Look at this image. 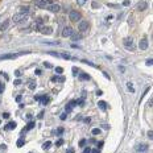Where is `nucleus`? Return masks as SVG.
<instances>
[{
    "mask_svg": "<svg viewBox=\"0 0 153 153\" xmlns=\"http://www.w3.org/2000/svg\"><path fill=\"white\" fill-rule=\"evenodd\" d=\"M27 17H28V13H21V12H20V13H16L13 16V23H16V24L21 23V21H24Z\"/></svg>",
    "mask_w": 153,
    "mask_h": 153,
    "instance_id": "nucleus-2",
    "label": "nucleus"
},
{
    "mask_svg": "<svg viewBox=\"0 0 153 153\" xmlns=\"http://www.w3.org/2000/svg\"><path fill=\"white\" fill-rule=\"evenodd\" d=\"M148 137H149V139H152V137H153V133H152V131H149V132H148Z\"/></svg>",
    "mask_w": 153,
    "mask_h": 153,
    "instance_id": "nucleus-44",
    "label": "nucleus"
},
{
    "mask_svg": "<svg viewBox=\"0 0 153 153\" xmlns=\"http://www.w3.org/2000/svg\"><path fill=\"white\" fill-rule=\"evenodd\" d=\"M8 27H9V20H5V21H3V23H1V25H0V30H1V32H5V30L8 29Z\"/></svg>",
    "mask_w": 153,
    "mask_h": 153,
    "instance_id": "nucleus-8",
    "label": "nucleus"
},
{
    "mask_svg": "<svg viewBox=\"0 0 153 153\" xmlns=\"http://www.w3.org/2000/svg\"><path fill=\"white\" fill-rule=\"evenodd\" d=\"M79 73V70L76 69V67H73V74H78Z\"/></svg>",
    "mask_w": 153,
    "mask_h": 153,
    "instance_id": "nucleus-36",
    "label": "nucleus"
},
{
    "mask_svg": "<svg viewBox=\"0 0 153 153\" xmlns=\"http://www.w3.org/2000/svg\"><path fill=\"white\" fill-rule=\"evenodd\" d=\"M0 148H1L3 150H5V149H7V145H5V144H1V145H0Z\"/></svg>",
    "mask_w": 153,
    "mask_h": 153,
    "instance_id": "nucleus-40",
    "label": "nucleus"
},
{
    "mask_svg": "<svg viewBox=\"0 0 153 153\" xmlns=\"http://www.w3.org/2000/svg\"><path fill=\"white\" fill-rule=\"evenodd\" d=\"M50 146H52V143H50V141H46V143H44V145H42V149H49Z\"/></svg>",
    "mask_w": 153,
    "mask_h": 153,
    "instance_id": "nucleus-24",
    "label": "nucleus"
},
{
    "mask_svg": "<svg viewBox=\"0 0 153 153\" xmlns=\"http://www.w3.org/2000/svg\"><path fill=\"white\" fill-rule=\"evenodd\" d=\"M62 132H63L62 128H58V129H57V133H58V135H60V133H62Z\"/></svg>",
    "mask_w": 153,
    "mask_h": 153,
    "instance_id": "nucleus-47",
    "label": "nucleus"
},
{
    "mask_svg": "<svg viewBox=\"0 0 153 153\" xmlns=\"http://www.w3.org/2000/svg\"><path fill=\"white\" fill-rule=\"evenodd\" d=\"M62 144H63V140H62V139H60V140H57L56 145H57V146H61V145H62Z\"/></svg>",
    "mask_w": 153,
    "mask_h": 153,
    "instance_id": "nucleus-27",
    "label": "nucleus"
},
{
    "mask_svg": "<svg viewBox=\"0 0 153 153\" xmlns=\"http://www.w3.org/2000/svg\"><path fill=\"white\" fill-rule=\"evenodd\" d=\"M89 27H90V24H89V21H82V23L79 24V27H78V29H79V32H85V30L89 29Z\"/></svg>",
    "mask_w": 153,
    "mask_h": 153,
    "instance_id": "nucleus-7",
    "label": "nucleus"
},
{
    "mask_svg": "<svg viewBox=\"0 0 153 153\" xmlns=\"http://www.w3.org/2000/svg\"><path fill=\"white\" fill-rule=\"evenodd\" d=\"M98 148H103V141H99L98 143Z\"/></svg>",
    "mask_w": 153,
    "mask_h": 153,
    "instance_id": "nucleus-41",
    "label": "nucleus"
},
{
    "mask_svg": "<svg viewBox=\"0 0 153 153\" xmlns=\"http://www.w3.org/2000/svg\"><path fill=\"white\" fill-rule=\"evenodd\" d=\"M123 45L128 50H133V48H135L133 46V38L132 37H125V38L123 40Z\"/></svg>",
    "mask_w": 153,
    "mask_h": 153,
    "instance_id": "nucleus-1",
    "label": "nucleus"
},
{
    "mask_svg": "<svg viewBox=\"0 0 153 153\" xmlns=\"http://www.w3.org/2000/svg\"><path fill=\"white\" fill-rule=\"evenodd\" d=\"M24 144H25V141H24L23 139H20V140H17V146H23Z\"/></svg>",
    "mask_w": 153,
    "mask_h": 153,
    "instance_id": "nucleus-25",
    "label": "nucleus"
},
{
    "mask_svg": "<svg viewBox=\"0 0 153 153\" xmlns=\"http://www.w3.org/2000/svg\"><path fill=\"white\" fill-rule=\"evenodd\" d=\"M124 5H129V0H124Z\"/></svg>",
    "mask_w": 153,
    "mask_h": 153,
    "instance_id": "nucleus-48",
    "label": "nucleus"
},
{
    "mask_svg": "<svg viewBox=\"0 0 153 153\" xmlns=\"http://www.w3.org/2000/svg\"><path fill=\"white\" fill-rule=\"evenodd\" d=\"M0 1H1V0H0Z\"/></svg>",
    "mask_w": 153,
    "mask_h": 153,
    "instance_id": "nucleus-52",
    "label": "nucleus"
},
{
    "mask_svg": "<svg viewBox=\"0 0 153 153\" xmlns=\"http://www.w3.org/2000/svg\"><path fill=\"white\" fill-rule=\"evenodd\" d=\"M33 127H34V121H30V123L28 124L27 127H25V129H24V132H25V131H29V129H32Z\"/></svg>",
    "mask_w": 153,
    "mask_h": 153,
    "instance_id": "nucleus-22",
    "label": "nucleus"
},
{
    "mask_svg": "<svg viewBox=\"0 0 153 153\" xmlns=\"http://www.w3.org/2000/svg\"><path fill=\"white\" fill-rule=\"evenodd\" d=\"M79 78H81V79H83V81H90V76L87 75L86 73H82V74H79Z\"/></svg>",
    "mask_w": 153,
    "mask_h": 153,
    "instance_id": "nucleus-21",
    "label": "nucleus"
},
{
    "mask_svg": "<svg viewBox=\"0 0 153 153\" xmlns=\"http://www.w3.org/2000/svg\"><path fill=\"white\" fill-rule=\"evenodd\" d=\"M41 28H42V24H41V20H38V21H37V29L40 30Z\"/></svg>",
    "mask_w": 153,
    "mask_h": 153,
    "instance_id": "nucleus-29",
    "label": "nucleus"
},
{
    "mask_svg": "<svg viewBox=\"0 0 153 153\" xmlns=\"http://www.w3.org/2000/svg\"><path fill=\"white\" fill-rule=\"evenodd\" d=\"M152 62H153V61L150 60V58H149V60H146V65H148V66H150V65H152Z\"/></svg>",
    "mask_w": 153,
    "mask_h": 153,
    "instance_id": "nucleus-39",
    "label": "nucleus"
},
{
    "mask_svg": "<svg viewBox=\"0 0 153 153\" xmlns=\"http://www.w3.org/2000/svg\"><path fill=\"white\" fill-rule=\"evenodd\" d=\"M56 73L57 74H62L63 73V69H62V67H56Z\"/></svg>",
    "mask_w": 153,
    "mask_h": 153,
    "instance_id": "nucleus-26",
    "label": "nucleus"
},
{
    "mask_svg": "<svg viewBox=\"0 0 153 153\" xmlns=\"http://www.w3.org/2000/svg\"><path fill=\"white\" fill-rule=\"evenodd\" d=\"M85 145H86V140L85 139L79 140V146H85Z\"/></svg>",
    "mask_w": 153,
    "mask_h": 153,
    "instance_id": "nucleus-28",
    "label": "nucleus"
},
{
    "mask_svg": "<svg viewBox=\"0 0 153 153\" xmlns=\"http://www.w3.org/2000/svg\"><path fill=\"white\" fill-rule=\"evenodd\" d=\"M98 106H99L100 110H107V103L106 102H103V100H100V102H98Z\"/></svg>",
    "mask_w": 153,
    "mask_h": 153,
    "instance_id": "nucleus-14",
    "label": "nucleus"
},
{
    "mask_svg": "<svg viewBox=\"0 0 153 153\" xmlns=\"http://www.w3.org/2000/svg\"><path fill=\"white\" fill-rule=\"evenodd\" d=\"M67 153H74V149H69V150H67Z\"/></svg>",
    "mask_w": 153,
    "mask_h": 153,
    "instance_id": "nucleus-51",
    "label": "nucleus"
},
{
    "mask_svg": "<svg viewBox=\"0 0 153 153\" xmlns=\"http://www.w3.org/2000/svg\"><path fill=\"white\" fill-rule=\"evenodd\" d=\"M52 81H53V82H57V81H60V78H58V76H53Z\"/></svg>",
    "mask_w": 153,
    "mask_h": 153,
    "instance_id": "nucleus-42",
    "label": "nucleus"
},
{
    "mask_svg": "<svg viewBox=\"0 0 153 153\" xmlns=\"http://www.w3.org/2000/svg\"><path fill=\"white\" fill-rule=\"evenodd\" d=\"M48 9L50 11V12H60L61 11V7L60 5H58V4H49V5H48Z\"/></svg>",
    "mask_w": 153,
    "mask_h": 153,
    "instance_id": "nucleus-6",
    "label": "nucleus"
},
{
    "mask_svg": "<svg viewBox=\"0 0 153 153\" xmlns=\"http://www.w3.org/2000/svg\"><path fill=\"white\" fill-rule=\"evenodd\" d=\"M85 123H90V117H86L85 119Z\"/></svg>",
    "mask_w": 153,
    "mask_h": 153,
    "instance_id": "nucleus-50",
    "label": "nucleus"
},
{
    "mask_svg": "<svg viewBox=\"0 0 153 153\" xmlns=\"http://www.w3.org/2000/svg\"><path fill=\"white\" fill-rule=\"evenodd\" d=\"M76 1H78V4H79V5H83V4L86 3V0H76Z\"/></svg>",
    "mask_w": 153,
    "mask_h": 153,
    "instance_id": "nucleus-35",
    "label": "nucleus"
},
{
    "mask_svg": "<svg viewBox=\"0 0 153 153\" xmlns=\"http://www.w3.org/2000/svg\"><path fill=\"white\" fill-rule=\"evenodd\" d=\"M5 128H8V129H13V128H16V123H15V121H9V123L5 125Z\"/></svg>",
    "mask_w": 153,
    "mask_h": 153,
    "instance_id": "nucleus-18",
    "label": "nucleus"
},
{
    "mask_svg": "<svg viewBox=\"0 0 153 153\" xmlns=\"http://www.w3.org/2000/svg\"><path fill=\"white\" fill-rule=\"evenodd\" d=\"M20 11H21V13H28V12H29V7L23 5V7H20Z\"/></svg>",
    "mask_w": 153,
    "mask_h": 153,
    "instance_id": "nucleus-23",
    "label": "nucleus"
},
{
    "mask_svg": "<svg viewBox=\"0 0 153 153\" xmlns=\"http://www.w3.org/2000/svg\"><path fill=\"white\" fill-rule=\"evenodd\" d=\"M44 66H45V67H48V69H50V67H53V66H52V63H49V62H45V63H44Z\"/></svg>",
    "mask_w": 153,
    "mask_h": 153,
    "instance_id": "nucleus-34",
    "label": "nucleus"
},
{
    "mask_svg": "<svg viewBox=\"0 0 153 153\" xmlns=\"http://www.w3.org/2000/svg\"><path fill=\"white\" fill-rule=\"evenodd\" d=\"M76 104V100H71L70 103H67L66 106V112H71V110H73V107Z\"/></svg>",
    "mask_w": 153,
    "mask_h": 153,
    "instance_id": "nucleus-12",
    "label": "nucleus"
},
{
    "mask_svg": "<svg viewBox=\"0 0 153 153\" xmlns=\"http://www.w3.org/2000/svg\"><path fill=\"white\" fill-rule=\"evenodd\" d=\"M71 40H74V41H76V40H81V38H82V34L81 33H74L73 32V34H71Z\"/></svg>",
    "mask_w": 153,
    "mask_h": 153,
    "instance_id": "nucleus-13",
    "label": "nucleus"
},
{
    "mask_svg": "<svg viewBox=\"0 0 153 153\" xmlns=\"http://www.w3.org/2000/svg\"><path fill=\"white\" fill-rule=\"evenodd\" d=\"M21 99H23V98H21L20 95H19V97H16V102H19V103L21 102Z\"/></svg>",
    "mask_w": 153,
    "mask_h": 153,
    "instance_id": "nucleus-43",
    "label": "nucleus"
},
{
    "mask_svg": "<svg viewBox=\"0 0 153 153\" xmlns=\"http://www.w3.org/2000/svg\"><path fill=\"white\" fill-rule=\"evenodd\" d=\"M71 34H73V28H71V27L63 28V30H62V37H70Z\"/></svg>",
    "mask_w": 153,
    "mask_h": 153,
    "instance_id": "nucleus-5",
    "label": "nucleus"
},
{
    "mask_svg": "<svg viewBox=\"0 0 153 153\" xmlns=\"http://www.w3.org/2000/svg\"><path fill=\"white\" fill-rule=\"evenodd\" d=\"M20 83H21L20 79H16V81H15V85H16V86H17V85H20Z\"/></svg>",
    "mask_w": 153,
    "mask_h": 153,
    "instance_id": "nucleus-46",
    "label": "nucleus"
},
{
    "mask_svg": "<svg viewBox=\"0 0 153 153\" xmlns=\"http://www.w3.org/2000/svg\"><path fill=\"white\" fill-rule=\"evenodd\" d=\"M66 119V113H62V115H61V120H65Z\"/></svg>",
    "mask_w": 153,
    "mask_h": 153,
    "instance_id": "nucleus-45",
    "label": "nucleus"
},
{
    "mask_svg": "<svg viewBox=\"0 0 153 153\" xmlns=\"http://www.w3.org/2000/svg\"><path fill=\"white\" fill-rule=\"evenodd\" d=\"M146 148H148V145L146 144H141V145H139V148H137V150H139L140 153H143L146 150Z\"/></svg>",
    "mask_w": 153,
    "mask_h": 153,
    "instance_id": "nucleus-15",
    "label": "nucleus"
},
{
    "mask_svg": "<svg viewBox=\"0 0 153 153\" xmlns=\"http://www.w3.org/2000/svg\"><path fill=\"white\" fill-rule=\"evenodd\" d=\"M41 102H42V104H48L49 103V97L48 95H42L41 97Z\"/></svg>",
    "mask_w": 153,
    "mask_h": 153,
    "instance_id": "nucleus-19",
    "label": "nucleus"
},
{
    "mask_svg": "<svg viewBox=\"0 0 153 153\" xmlns=\"http://www.w3.org/2000/svg\"><path fill=\"white\" fill-rule=\"evenodd\" d=\"M91 153H100V149L99 148H94V149H91Z\"/></svg>",
    "mask_w": 153,
    "mask_h": 153,
    "instance_id": "nucleus-32",
    "label": "nucleus"
},
{
    "mask_svg": "<svg viewBox=\"0 0 153 153\" xmlns=\"http://www.w3.org/2000/svg\"><path fill=\"white\" fill-rule=\"evenodd\" d=\"M83 153H91V149H90V148H85Z\"/></svg>",
    "mask_w": 153,
    "mask_h": 153,
    "instance_id": "nucleus-38",
    "label": "nucleus"
},
{
    "mask_svg": "<svg viewBox=\"0 0 153 153\" xmlns=\"http://www.w3.org/2000/svg\"><path fill=\"white\" fill-rule=\"evenodd\" d=\"M62 57L65 58V60H70V58H71V57H70L69 54H66V53H63V54H62Z\"/></svg>",
    "mask_w": 153,
    "mask_h": 153,
    "instance_id": "nucleus-33",
    "label": "nucleus"
},
{
    "mask_svg": "<svg viewBox=\"0 0 153 153\" xmlns=\"http://www.w3.org/2000/svg\"><path fill=\"white\" fill-rule=\"evenodd\" d=\"M3 91H4V86H3V83L0 82V94L3 93Z\"/></svg>",
    "mask_w": 153,
    "mask_h": 153,
    "instance_id": "nucleus-37",
    "label": "nucleus"
},
{
    "mask_svg": "<svg viewBox=\"0 0 153 153\" xmlns=\"http://www.w3.org/2000/svg\"><path fill=\"white\" fill-rule=\"evenodd\" d=\"M28 86H29L30 90H34V89H36V82H34L33 79H30V81H29V83H28Z\"/></svg>",
    "mask_w": 153,
    "mask_h": 153,
    "instance_id": "nucleus-20",
    "label": "nucleus"
},
{
    "mask_svg": "<svg viewBox=\"0 0 153 153\" xmlns=\"http://www.w3.org/2000/svg\"><path fill=\"white\" fill-rule=\"evenodd\" d=\"M3 117H5V119H7V117H9V113H3Z\"/></svg>",
    "mask_w": 153,
    "mask_h": 153,
    "instance_id": "nucleus-49",
    "label": "nucleus"
},
{
    "mask_svg": "<svg viewBox=\"0 0 153 153\" xmlns=\"http://www.w3.org/2000/svg\"><path fill=\"white\" fill-rule=\"evenodd\" d=\"M17 56H19V54H13V53H11V54H4V56L0 57V60H13V58H16Z\"/></svg>",
    "mask_w": 153,
    "mask_h": 153,
    "instance_id": "nucleus-9",
    "label": "nucleus"
},
{
    "mask_svg": "<svg viewBox=\"0 0 153 153\" xmlns=\"http://www.w3.org/2000/svg\"><path fill=\"white\" fill-rule=\"evenodd\" d=\"M127 90L129 91V93H135V87H133V85L131 83V82L127 83Z\"/></svg>",
    "mask_w": 153,
    "mask_h": 153,
    "instance_id": "nucleus-17",
    "label": "nucleus"
},
{
    "mask_svg": "<svg viewBox=\"0 0 153 153\" xmlns=\"http://www.w3.org/2000/svg\"><path fill=\"white\" fill-rule=\"evenodd\" d=\"M52 1H53V0H36L34 4H36L38 8H45V7H48L49 4H52Z\"/></svg>",
    "mask_w": 153,
    "mask_h": 153,
    "instance_id": "nucleus-3",
    "label": "nucleus"
},
{
    "mask_svg": "<svg viewBox=\"0 0 153 153\" xmlns=\"http://www.w3.org/2000/svg\"><path fill=\"white\" fill-rule=\"evenodd\" d=\"M40 32L42 34H52V32H53V29H52V28L50 27H42L40 29Z\"/></svg>",
    "mask_w": 153,
    "mask_h": 153,
    "instance_id": "nucleus-10",
    "label": "nucleus"
},
{
    "mask_svg": "<svg viewBox=\"0 0 153 153\" xmlns=\"http://www.w3.org/2000/svg\"><path fill=\"white\" fill-rule=\"evenodd\" d=\"M139 48L141 50H146V48H148V41L144 38V40H141L140 41V44H139Z\"/></svg>",
    "mask_w": 153,
    "mask_h": 153,
    "instance_id": "nucleus-11",
    "label": "nucleus"
},
{
    "mask_svg": "<svg viewBox=\"0 0 153 153\" xmlns=\"http://www.w3.org/2000/svg\"><path fill=\"white\" fill-rule=\"evenodd\" d=\"M76 104H79V106H83V104H85V100H83V99L76 100Z\"/></svg>",
    "mask_w": 153,
    "mask_h": 153,
    "instance_id": "nucleus-30",
    "label": "nucleus"
},
{
    "mask_svg": "<svg viewBox=\"0 0 153 153\" xmlns=\"http://www.w3.org/2000/svg\"><path fill=\"white\" fill-rule=\"evenodd\" d=\"M70 20L73 21V23L79 21L81 20V12H78V11H71V12H70Z\"/></svg>",
    "mask_w": 153,
    "mask_h": 153,
    "instance_id": "nucleus-4",
    "label": "nucleus"
},
{
    "mask_svg": "<svg viewBox=\"0 0 153 153\" xmlns=\"http://www.w3.org/2000/svg\"><path fill=\"white\" fill-rule=\"evenodd\" d=\"M137 8H139L140 11H144L146 8V3H145V1H140L139 5H137Z\"/></svg>",
    "mask_w": 153,
    "mask_h": 153,
    "instance_id": "nucleus-16",
    "label": "nucleus"
},
{
    "mask_svg": "<svg viewBox=\"0 0 153 153\" xmlns=\"http://www.w3.org/2000/svg\"><path fill=\"white\" fill-rule=\"evenodd\" d=\"M99 133H100V129H98V128L93 129V135H99Z\"/></svg>",
    "mask_w": 153,
    "mask_h": 153,
    "instance_id": "nucleus-31",
    "label": "nucleus"
}]
</instances>
